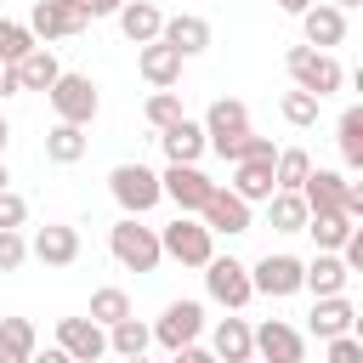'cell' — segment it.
Wrapping results in <instances>:
<instances>
[{
  "label": "cell",
  "mask_w": 363,
  "mask_h": 363,
  "mask_svg": "<svg viewBox=\"0 0 363 363\" xmlns=\"http://www.w3.org/2000/svg\"><path fill=\"white\" fill-rule=\"evenodd\" d=\"M108 250L125 272H159L164 250H159V227H142V216H119L108 227Z\"/></svg>",
  "instance_id": "6da1fadb"
},
{
  "label": "cell",
  "mask_w": 363,
  "mask_h": 363,
  "mask_svg": "<svg viewBox=\"0 0 363 363\" xmlns=\"http://www.w3.org/2000/svg\"><path fill=\"white\" fill-rule=\"evenodd\" d=\"M284 68H289L295 91H306V96H318V102L346 85V68H340L329 51H312V45H289V51H284Z\"/></svg>",
  "instance_id": "7a4b0ae2"
},
{
  "label": "cell",
  "mask_w": 363,
  "mask_h": 363,
  "mask_svg": "<svg viewBox=\"0 0 363 363\" xmlns=\"http://www.w3.org/2000/svg\"><path fill=\"white\" fill-rule=\"evenodd\" d=\"M199 125H204V147L221 153L227 164H238V142L250 136V108H244L238 96H216Z\"/></svg>",
  "instance_id": "3957f363"
},
{
  "label": "cell",
  "mask_w": 363,
  "mask_h": 363,
  "mask_svg": "<svg viewBox=\"0 0 363 363\" xmlns=\"http://www.w3.org/2000/svg\"><path fill=\"white\" fill-rule=\"evenodd\" d=\"M51 96V113H57V125H91L96 119V108H102V96H96V79L91 74H57V85L45 91Z\"/></svg>",
  "instance_id": "277c9868"
},
{
  "label": "cell",
  "mask_w": 363,
  "mask_h": 363,
  "mask_svg": "<svg viewBox=\"0 0 363 363\" xmlns=\"http://www.w3.org/2000/svg\"><path fill=\"white\" fill-rule=\"evenodd\" d=\"M159 250H164L170 261H182V267H199V272H204V261L216 255V233H210L199 216H176L170 227H159Z\"/></svg>",
  "instance_id": "5b68a950"
},
{
  "label": "cell",
  "mask_w": 363,
  "mask_h": 363,
  "mask_svg": "<svg viewBox=\"0 0 363 363\" xmlns=\"http://www.w3.org/2000/svg\"><path fill=\"white\" fill-rule=\"evenodd\" d=\"M108 193L119 199V210H125V216H147V210L164 199V193H159V176H153L147 164H130V159L108 170Z\"/></svg>",
  "instance_id": "8992f818"
},
{
  "label": "cell",
  "mask_w": 363,
  "mask_h": 363,
  "mask_svg": "<svg viewBox=\"0 0 363 363\" xmlns=\"http://www.w3.org/2000/svg\"><path fill=\"white\" fill-rule=\"evenodd\" d=\"M204 295L216 301V306H227V312H244L250 306V267L244 261H233V255H210L204 261Z\"/></svg>",
  "instance_id": "52a82bcc"
},
{
  "label": "cell",
  "mask_w": 363,
  "mask_h": 363,
  "mask_svg": "<svg viewBox=\"0 0 363 363\" xmlns=\"http://www.w3.org/2000/svg\"><path fill=\"white\" fill-rule=\"evenodd\" d=\"M28 34H34V45H57V40L85 34V11H79V0H34V11H28Z\"/></svg>",
  "instance_id": "ba28073f"
},
{
  "label": "cell",
  "mask_w": 363,
  "mask_h": 363,
  "mask_svg": "<svg viewBox=\"0 0 363 363\" xmlns=\"http://www.w3.org/2000/svg\"><path fill=\"white\" fill-rule=\"evenodd\" d=\"M159 193L176 204V216H199V210H204V199L216 193V182H210L199 164H170V170L159 176Z\"/></svg>",
  "instance_id": "9c48e42d"
},
{
  "label": "cell",
  "mask_w": 363,
  "mask_h": 363,
  "mask_svg": "<svg viewBox=\"0 0 363 363\" xmlns=\"http://www.w3.org/2000/svg\"><path fill=\"white\" fill-rule=\"evenodd\" d=\"M199 335H204V306H199V301H170V306L159 312V323H153V340H159L164 352L199 346Z\"/></svg>",
  "instance_id": "30bf717a"
},
{
  "label": "cell",
  "mask_w": 363,
  "mask_h": 363,
  "mask_svg": "<svg viewBox=\"0 0 363 363\" xmlns=\"http://www.w3.org/2000/svg\"><path fill=\"white\" fill-rule=\"evenodd\" d=\"M250 289H255V295H272V301L301 295V261H295V255H261V261L250 267Z\"/></svg>",
  "instance_id": "8fae6325"
},
{
  "label": "cell",
  "mask_w": 363,
  "mask_h": 363,
  "mask_svg": "<svg viewBox=\"0 0 363 363\" xmlns=\"http://www.w3.org/2000/svg\"><path fill=\"white\" fill-rule=\"evenodd\" d=\"M250 335H255V357H261V363H306V340H301L295 323L267 318V323L250 329Z\"/></svg>",
  "instance_id": "7c38bea8"
},
{
  "label": "cell",
  "mask_w": 363,
  "mask_h": 363,
  "mask_svg": "<svg viewBox=\"0 0 363 363\" xmlns=\"http://www.w3.org/2000/svg\"><path fill=\"white\" fill-rule=\"evenodd\" d=\"M28 255L45 261V267H74V261H79V227H68V221H45V227L28 238Z\"/></svg>",
  "instance_id": "4fadbf2b"
},
{
  "label": "cell",
  "mask_w": 363,
  "mask_h": 363,
  "mask_svg": "<svg viewBox=\"0 0 363 363\" xmlns=\"http://www.w3.org/2000/svg\"><path fill=\"white\" fill-rule=\"evenodd\" d=\"M199 221H204L210 233H227V238H238V233H250V204H244L238 193H227V187L216 182V193L204 199V210H199Z\"/></svg>",
  "instance_id": "5bb4252c"
},
{
  "label": "cell",
  "mask_w": 363,
  "mask_h": 363,
  "mask_svg": "<svg viewBox=\"0 0 363 363\" xmlns=\"http://www.w3.org/2000/svg\"><path fill=\"white\" fill-rule=\"evenodd\" d=\"M57 346L74 363H96V357H108V329H96L91 318H62L57 323Z\"/></svg>",
  "instance_id": "9a60e30c"
},
{
  "label": "cell",
  "mask_w": 363,
  "mask_h": 363,
  "mask_svg": "<svg viewBox=\"0 0 363 363\" xmlns=\"http://www.w3.org/2000/svg\"><path fill=\"white\" fill-rule=\"evenodd\" d=\"M136 74H142L153 91H176V85H182V57H176L164 40H147V45H136Z\"/></svg>",
  "instance_id": "2e32d148"
},
{
  "label": "cell",
  "mask_w": 363,
  "mask_h": 363,
  "mask_svg": "<svg viewBox=\"0 0 363 363\" xmlns=\"http://www.w3.org/2000/svg\"><path fill=\"white\" fill-rule=\"evenodd\" d=\"M159 40L187 62V57H199V51H210V23L199 17V11H182V17H164V28H159Z\"/></svg>",
  "instance_id": "e0dca14e"
},
{
  "label": "cell",
  "mask_w": 363,
  "mask_h": 363,
  "mask_svg": "<svg viewBox=\"0 0 363 363\" xmlns=\"http://www.w3.org/2000/svg\"><path fill=\"white\" fill-rule=\"evenodd\" d=\"M210 357L216 363H255V335L244 318H221L210 329Z\"/></svg>",
  "instance_id": "ac0fdd59"
},
{
  "label": "cell",
  "mask_w": 363,
  "mask_h": 363,
  "mask_svg": "<svg viewBox=\"0 0 363 363\" xmlns=\"http://www.w3.org/2000/svg\"><path fill=\"white\" fill-rule=\"evenodd\" d=\"M301 34H306V45L312 51H329V45H340L346 40V11H335V6H306L301 11Z\"/></svg>",
  "instance_id": "d6986e66"
},
{
  "label": "cell",
  "mask_w": 363,
  "mask_h": 363,
  "mask_svg": "<svg viewBox=\"0 0 363 363\" xmlns=\"http://www.w3.org/2000/svg\"><path fill=\"white\" fill-rule=\"evenodd\" d=\"M346 267H340V255H329V250H318L312 261H301V289H312L318 301L323 295H346Z\"/></svg>",
  "instance_id": "ffe728a7"
},
{
  "label": "cell",
  "mask_w": 363,
  "mask_h": 363,
  "mask_svg": "<svg viewBox=\"0 0 363 363\" xmlns=\"http://www.w3.org/2000/svg\"><path fill=\"white\" fill-rule=\"evenodd\" d=\"M113 17H119V34H125L130 45H147V40H159V28H164V11H159L153 0H125Z\"/></svg>",
  "instance_id": "44dd1931"
},
{
  "label": "cell",
  "mask_w": 363,
  "mask_h": 363,
  "mask_svg": "<svg viewBox=\"0 0 363 363\" xmlns=\"http://www.w3.org/2000/svg\"><path fill=\"white\" fill-rule=\"evenodd\" d=\"M159 147L170 164H199L204 159V125L199 119H176L170 130H159Z\"/></svg>",
  "instance_id": "7402d4cb"
},
{
  "label": "cell",
  "mask_w": 363,
  "mask_h": 363,
  "mask_svg": "<svg viewBox=\"0 0 363 363\" xmlns=\"http://www.w3.org/2000/svg\"><path fill=\"white\" fill-rule=\"evenodd\" d=\"M227 193H238L244 204H267V199L278 193V187H272V159H244V164H233Z\"/></svg>",
  "instance_id": "603a6c76"
},
{
  "label": "cell",
  "mask_w": 363,
  "mask_h": 363,
  "mask_svg": "<svg viewBox=\"0 0 363 363\" xmlns=\"http://www.w3.org/2000/svg\"><path fill=\"white\" fill-rule=\"evenodd\" d=\"M340 193H346V176H340V170H312V176L301 182L306 216H335V210H340Z\"/></svg>",
  "instance_id": "cb8c5ba5"
},
{
  "label": "cell",
  "mask_w": 363,
  "mask_h": 363,
  "mask_svg": "<svg viewBox=\"0 0 363 363\" xmlns=\"http://www.w3.org/2000/svg\"><path fill=\"white\" fill-rule=\"evenodd\" d=\"M352 323H357V306H352L346 295H323V301L312 306V335H318V340L352 335Z\"/></svg>",
  "instance_id": "d4e9b609"
},
{
  "label": "cell",
  "mask_w": 363,
  "mask_h": 363,
  "mask_svg": "<svg viewBox=\"0 0 363 363\" xmlns=\"http://www.w3.org/2000/svg\"><path fill=\"white\" fill-rule=\"evenodd\" d=\"M62 74V62L51 57V45H34L23 62H17V91H51Z\"/></svg>",
  "instance_id": "484cf974"
},
{
  "label": "cell",
  "mask_w": 363,
  "mask_h": 363,
  "mask_svg": "<svg viewBox=\"0 0 363 363\" xmlns=\"http://www.w3.org/2000/svg\"><path fill=\"white\" fill-rule=\"evenodd\" d=\"M147 346H153V329H147L136 312L108 329V352H113V357H147Z\"/></svg>",
  "instance_id": "4316f807"
},
{
  "label": "cell",
  "mask_w": 363,
  "mask_h": 363,
  "mask_svg": "<svg viewBox=\"0 0 363 363\" xmlns=\"http://www.w3.org/2000/svg\"><path fill=\"white\" fill-rule=\"evenodd\" d=\"M34 346H40V335L28 318H0V363H28Z\"/></svg>",
  "instance_id": "83f0119b"
},
{
  "label": "cell",
  "mask_w": 363,
  "mask_h": 363,
  "mask_svg": "<svg viewBox=\"0 0 363 363\" xmlns=\"http://www.w3.org/2000/svg\"><path fill=\"white\" fill-rule=\"evenodd\" d=\"M306 176H312V153H306V147H278V159H272V187H278V193H301Z\"/></svg>",
  "instance_id": "f1b7e54d"
},
{
  "label": "cell",
  "mask_w": 363,
  "mask_h": 363,
  "mask_svg": "<svg viewBox=\"0 0 363 363\" xmlns=\"http://www.w3.org/2000/svg\"><path fill=\"white\" fill-rule=\"evenodd\" d=\"M45 159L51 164H79L85 159V130L79 125H51L45 130Z\"/></svg>",
  "instance_id": "f546056e"
},
{
  "label": "cell",
  "mask_w": 363,
  "mask_h": 363,
  "mask_svg": "<svg viewBox=\"0 0 363 363\" xmlns=\"http://www.w3.org/2000/svg\"><path fill=\"white\" fill-rule=\"evenodd\" d=\"M96 329H113L119 318H130V295L125 289H113V284H102L96 295H91V312H85Z\"/></svg>",
  "instance_id": "4dcf8cb0"
},
{
  "label": "cell",
  "mask_w": 363,
  "mask_h": 363,
  "mask_svg": "<svg viewBox=\"0 0 363 363\" xmlns=\"http://www.w3.org/2000/svg\"><path fill=\"white\" fill-rule=\"evenodd\" d=\"M335 142H340V159H346L352 170H363V108H346V113H340Z\"/></svg>",
  "instance_id": "1f68e13d"
},
{
  "label": "cell",
  "mask_w": 363,
  "mask_h": 363,
  "mask_svg": "<svg viewBox=\"0 0 363 363\" xmlns=\"http://www.w3.org/2000/svg\"><path fill=\"white\" fill-rule=\"evenodd\" d=\"M267 221H272V233H301V227H306L301 193H272V199H267Z\"/></svg>",
  "instance_id": "d6a6232c"
},
{
  "label": "cell",
  "mask_w": 363,
  "mask_h": 363,
  "mask_svg": "<svg viewBox=\"0 0 363 363\" xmlns=\"http://www.w3.org/2000/svg\"><path fill=\"white\" fill-rule=\"evenodd\" d=\"M352 227H357V221H346V216L335 210V216H306V227H301V233H312V244L335 255V250L346 244V233H352Z\"/></svg>",
  "instance_id": "836d02e7"
},
{
  "label": "cell",
  "mask_w": 363,
  "mask_h": 363,
  "mask_svg": "<svg viewBox=\"0 0 363 363\" xmlns=\"http://www.w3.org/2000/svg\"><path fill=\"white\" fill-rule=\"evenodd\" d=\"M34 51V34H28V23H11V17H0V62H23Z\"/></svg>",
  "instance_id": "e575fe53"
},
{
  "label": "cell",
  "mask_w": 363,
  "mask_h": 363,
  "mask_svg": "<svg viewBox=\"0 0 363 363\" xmlns=\"http://www.w3.org/2000/svg\"><path fill=\"white\" fill-rule=\"evenodd\" d=\"M142 119H147L153 130H170V125H176V119H187V113H182V96H176V91H153V96H147V108H142Z\"/></svg>",
  "instance_id": "d590c367"
},
{
  "label": "cell",
  "mask_w": 363,
  "mask_h": 363,
  "mask_svg": "<svg viewBox=\"0 0 363 363\" xmlns=\"http://www.w3.org/2000/svg\"><path fill=\"white\" fill-rule=\"evenodd\" d=\"M278 113H284L295 130H306V125H318V96H306V91H284V96H278Z\"/></svg>",
  "instance_id": "8d00e7d4"
},
{
  "label": "cell",
  "mask_w": 363,
  "mask_h": 363,
  "mask_svg": "<svg viewBox=\"0 0 363 363\" xmlns=\"http://www.w3.org/2000/svg\"><path fill=\"white\" fill-rule=\"evenodd\" d=\"M23 221H28V199L6 187V193H0V233H17Z\"/></svg>",
  "instance_id": "74e56055"
},
{
  "label": "cell",
  "mask_w": 363,
  "mask_h": 363,
  "mask_svg": "<svg viewBox=\"0 0 363 363\" xmlns=\"http://www.w3.org/2000/svg\"><path fill=\"white\" fill-rule=\"evenodd\" d=\"M28 261V238L23 233H0V272H17Z\"/></svg>",
  "instance_id": "f35d334b"
},
{
  "label": "cell",
  "mask_w": 363,
  "mask_h": 363,
  "mask_svg": "<svg viewBox=\"0 0 363 363\" xmlns=\"http://www.w3.org/2000/svg\"><path fill=\"white\" fill-rule=\"evenodd\" d=\"M323 346H329V363H363V340L357 335H335Z\"/></svg>",
  "instance_id": "ab89813d"
},
{
  "label": "cell",
  "mask_w": 363,
  "mask_h": 363,
  "mask_svg": "<svg viewBox=\"0 0 363 363\" xmlns=\"http://www.w3.org/2000/svg\"><path fill=\"white\" fill-rule=\"evenodd\" d=\"M119 6H125V0H79V11H85V23H91V17H113Z\"/></svg>",
  "instance_id": "60d3db41"
},
{
  "label": "cell",
  "mask_w": 363,
  "mask_h": 363,
  "mask_svg": "<svg viewBox=\"0 0 363 363\" xmlns=\"http://www.w3.org/2000/svg\"><path fill=\"white\" fill-rule=\"evenodd\" d=\"M170 363H216V357H210V346H182V352H170Z\"/></svg>",
  "instance_id": "b9f144b4"
},
{
  "label": "cell",
  "mask_w": 363,
  "mask_h": 363,
  "mask_svg": "<svg viewBox=\"0 0 363 363\" xmlns=\"http://www.w3.org/2000/svg\"><path fill=\"white\" fill-rule=\"evenodd\" d=\"M28 363H74V357H68V352H62V346H45V352H40V346H34V357H28Z\"/></svg>",
  "instance_id": "7bdbcfd3"
},
{
  "label": "cell",
  "mask_w": 363,
  "mask_h": 363,
  "mask_svg": "<svg viewBox=\"0 0 363 363\" xmlns=\"http://www.w3.org/2000/svg\"><path fill=\"white\" fill-rule=\"evenodd\" d=\"M0 96H17V68L0 62Z\"/></svg>",
  "instance_id": "ee69618b"
},
{
  "label": "cell",
  "mask_w": 363,
  "mask_h": 363,
  "mask_svg": "<svg viewBox=\"0 0 363 363\" xmlns=\"http://www.w3.org/2000/svg\"><path fill=\"white\" fill-rule=\"evenodd\" d=\"M278 6H284L289 17H301V11H306V6H318V0H278Z\"/></svg>",
  "instance_id": "f6af8a7d"
},
{
  "label": "cell",
  "mask_w": 363,
  "mask_h": 363,
  "mask_svg": "<svg viewBox=\"0 0 363 363\" xmlns=\"http://www.w3.org/2000/svg\"><path fill=\"white\" fill-rule=\"evenodd\" d=\"M6 142H11V119L0 113V159H6Z\"/></svg>",
  "instance_id": "bcb514c9"
},
{
  "label": "cell",
  "mask_w": 363,
  "mask_h": 363,
  "mask_svg": "<svg viewBox=\"0 0 363 363\" xmlns=\"http://www.w3.org/2000/svg\"><path fill=\"white\" fill-rule=\"evenodd\" d=\"M323 6H335V11H346V6H357V0H323Z\"/></svg>",
  "instance_id": "7dc6e473"
},
{
  "label": "cell",
  "mask_w": 363,
  "mask_h": 363,
  "mask_svg": "<svg viewBox=\"0 0 363 363\" xmlns=\"http://www.w3.org/2000/svg\"><path fill=\"white\" fill-rule=\"evenodd\" d=\"M6 182H11V170H6V159H0V193H6Z\"/></svg>",
  "instance_id": "c3c4849f"
},
{
  "label": "cell",
  "mask_w": 363,
  "mask_h": 363,
  "mask_svg": "<svg viewBox=\"0 0 363 363\" xmlns=\"http://www.w3.org/2000/svg\"><path fill=\"white\" fill-rule=\"evenodd\" d=\"M119 363H147V357H119Z\"/></svg>",
  "instance_id": "681fc988"
}]
</instances>
